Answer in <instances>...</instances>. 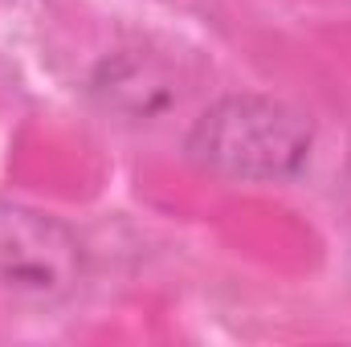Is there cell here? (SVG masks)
<instances>
[{
    "label": "cell",
    "instance_id": "obj_1",
    "mask_svg": "<svg viewBox=\"0 0 351 347\" xmlns=\"http://www.w3.org/2000/svg\"><path fill=\"white\" fill-rule=\"evenodd\" d=\"M315 127L265 94H225L188 131L184 152L196 168L225 180L274 184L306 168Z\"/></svg>",
    "mask_w": 351,
    "mask_h": 347
},
{
    "label": "cell",
    "instance_id": "obj_3",
    "mask_svg": "<svg viewBox=\"0 0 351 347\" xmlns=\"http://www.w3.org/2000/svg\"><path fill=\"white\" fill-rule=\"evenodd\" d=\"M172 86V78L156 62H143V58H114L98 70V82H94V90L102 94L106 106H114L131 119L164 115V106L176 98Z\"/></svg>",
    "mask_w": 351,
    "mask_h": 347
},
{
    "label": "cell",
    "instance_id": "obj_2",
    "mask_svg": "<svg viewBox=\"0 0 351 347\" xmlns=\"http://www.w3.org/2000/svg\"><path fill=\"white\" fill-rule=\"evenodd\" d=\"M82 274L86 254L66 221L0 200V290L33 302H62L78 290Z\"/></svg>",
    "mask_w": 351,
    "mask_h": 347
}]
</instances>
